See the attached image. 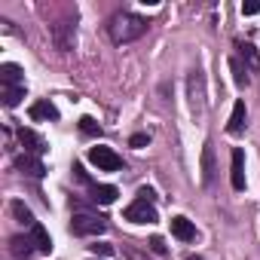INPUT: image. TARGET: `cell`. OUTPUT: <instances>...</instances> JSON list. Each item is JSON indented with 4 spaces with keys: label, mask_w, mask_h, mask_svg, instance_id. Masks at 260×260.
<instances>
[{
    "label": "cell",
    "mask_w": 260,
    "mask_h": 260,
    "mask_svg": "<svg viewBox=\"0 0 260 260\" xmlns=\"http://www.w3.org/2000/svg\"><path fill=\"white\" fill-rule=\"evenodd\" d=\"M107 31L113 37V43H132V40H138V37L147 34V19L135 16V13H119V16L110 19Z\"/></svg>",
    "instance_id": "1"
},
{
    "label": "cell",
    "mask_w": 260,
    "mask_h": 260,
    "mask_svg": "<svg viewBox=\"0 0 260 260\" xmlns=\"http://www.w3.org/2000/svg\"><path fill=\"white\" fill-rule=\"evenodd\" d=\"M104 230H107V223L98 214H74V220H71L74 236H101Z\"/></svg>",
    "instance_id": "2"
},
{
    "label": "cell",
    "mask_w": 260,
    "mask_h": 260,
    "mask_svg": "<svg viewBox=\"0 0 260 260\" xmlns=\"http://www.w3.org/2000/svg\"><path fill=\"white\" fill-rule=\"evenodd\" d=\"M49 34H52V43H55L58 52H71L74 49V40H77V25L64 19V22H55L49 28Z\"/></svg>",
    "instance_id": "3"
},
{
    "label": "cell",
    "mask_w": 260,
    "mask_h": 260,
    "mask_svg": "<svg viewBox=\"0 0 260 260\" xmlns=\"http://www.w3.org/2000/svg\"><path fill=\"white\" fill-rule=\"evenodd\" d=\"M89 162H95L98 172H119V169H122L119 153H113L110 147H92V150H89Z\"/></svg>",
    "instance_id": "4"
},
{
    "label": "cell",
    "mask_w": 260,
    "mask_h": 260,
    "mask_svg": "<svg viewBox=\"0 0 260 260\" xmlns=\"http://www.w3.org/2000/svg\"><path fill=\"white\" fill-rule=\"evenodd\" d=\"M122 217L132 220V223H156V208L150 202H144V199H135L132 205L122 211Z\"/></svg>",
    "instance_id": "5"
},
{
    "label": "cell",
    "mask_w": 260,
    "mask_h": 260,
    "mask_svg": "<svg viewBox=\"0 0 260 260\" xmlns=\"http://www.w3.org/2000/svg\"><path fill=\"white\" fill-rule=\"evenodd\" d=\"M230 184L233 190H245V153L242 147H233V156H230Z\"/></svg>",
    "instance_id": "6"
},
{
    "label": "cell",
    "mask_w": 260,
    "mask_h": 260,
    "mask_svg": "<svg viewBox=\"0 0 260 260\" xmlns=\"http://www.w3.org/2000/svg\"><path fill=\"white\" fill-rule=\"evenodd\" d=\"M19 144H22L25 153H31V156H40V153L46 150V141H43L37 132H31V128H19Z\"/></svg>",
    "instance_id": "7"
},
{
    "label": "cell",
    "mask_w": 260,
    "mask_h": 260,
    "mask_svg": "<svg viewBox=\"0 0 260 260\" xmlns=\"http://www.w3.org/2000/svg\"><path fill=\"white\" fill-rule=\"evenodd\" d=\"M16 169L22 172V175H31V178H43V162L37 159V156H31V153H22V156H16Z\"/></svg>",
    "instance_id": "8"
},
{
    "label": "cell",
    "mask_w": 260,
    "mask_h": 260,
    "mask_svg": "<svg viewBox=\"0 0 260 260\" xmlns=\"http://www.w3.org/2000/svg\"><path fill=\"white\" fill-rule=\"evenodd\" d=\"M172 236L175 239H181V242H193L196 239V226H193V220H187V217H172Z\"/></svg>",
    "instance_id": "9"
},
{
    "label": "cell",
    "mask_w": 260,
    "mask_h": 260,
    "mask_svg": "<svg viewBox=\"0 0 260 260\" xmlns=\"http://www.w3.org/2000/svg\"><path fill=\"white\" fill-rule=\"evenodd\" d=\"M31 251H37L34 242H31V236H13V239H10V254H13L16 260H28Z\"/></svg>",
    "instance_id": "10"
},
{
    "label": "cell",
    "mask_w": 260,
    "mask_h": 260,
    "mask_svg": "<svg viewBox=\"0 0 260 260\" xmlns=\"http://www.w3.org/2000/svg\"><path fill=\"white\" fill-rule=\"evenodd\" d=\"M245 119H248L245 101H236V104H233V113H230V122H226V132H230V135H239L242 128H245Z\"/></svg>",
    "instance_id": "11"
},
{
    "label": "cell",
    "mask_w": 260,
    "mask_h": 260,
    "mask_svg": "<svg viewBox=\"0 0 260 260\" xmlns=\"http://www.w3.org/2000/svg\"><path fill=\"white\" fill-rule=\"evenodd\" d=\"M0 83L4 86H25V77H22V68L7 61V64H0Z\"/></svg>",
    "instance_id": "12"
},
{
    "label": "cell",
    "mask_w": 260,
    "mask_h": 260,
    "mask_svg": "<svg viewBox=\"0 0 260 260\" xmlns=\"http://www.w3.org/2000/svg\"><path fill=\"white\" fill-rule=\"evenodd\" d=\"M31 242H34V248H37L40 254H49V251H52V239H49V233H46L43 223H34V226H31Z\"/></svg>",
    "instance_id": "13"
},
{
    "label": "cell",
    "mask_w": 260,
    "mask_h": 260,
    "mask_svg": "<svg viewBox=\"0 0 260 260\" xmlns=\"http://www.w3.org/2000/svg\"><path fill=\"white\" fill-rule=\"evenodd\" d=\"M31 119H58V107L52 101H34L31 104Z\"/></svg>",
    "instance_id": "14"
},
{
    "label": "cell",
    "mask_w": 260,
    "mask_h": 260,
    "mask_svg": "<svg viewBox=\"0 0 260 260\" xmlns=\"http://www.w3.org/2000/svg\"><path fill=\"white\" fill-rule=\"evenodd\" d=\"M116 196H119L116 187H110V184H92V202H98V205H110Z\"/></svg>",
    "instance_id": "15"
},
{
    "label": "cell",
    "mask_w": 260,
    "mask_h": 260,
    "mask_svg": "<svg viewBox=\"0 0 260 260\" xmlns=\"http://www.w3.org/2000/svg\"><path fill=\"white\" fill-rule=\"evenodd\" d=\"M202 181L205 184L214 181V150H211V144L202 147Z\"/></svg>",
    "instance_id": "16"
},
{
    "label": "cell",
    "mask_w": 260,
    "mask_h": 260,
    "mask_svg": "<svg viewBox=\"0 0 260 260\" xmlns=\"http://www.w3.org/2000/svg\"><path fill=\"white\" fill-rule=\"evenodd\" d=\"M25 98V86H4V104L7 107H19Z\"/></svg>",
    "instance_id": "17"
},
{
    "label": "cell",
    "mask_w": 260,
    "mask_h": 260,
    "mask_svg": "<svg viewBox=\"0 0 260 260\" xmlns=\"http://www.w3.org/2000/svg\"><path fill=\"white\" fill-rule=\"evenodd\" d=\"M230 71H233V83L242 89V86H248V71H245V64L239 61V58H230Z\"/></svg>",
    "instance_id": "18"
},
{
    "label": "cell",
    "mask_w": 260,
    "mask_h": 260,
    "mask_svg": "<svg viewBox=\"0 0 260 260\" xmlns=\"http://www.w3.org/2000/svg\"><path fill=\"white\" fill-rule=\"evenodd\" d=\"M10 208H13V214H16L22 223H28V226H34V223H37V220H34V214H31V208H25V202H13Z\"/></svg>",
    "instance_id": "19"
},
{
    "label": "cell",
    "mask_w": 260,
    "mask_h": 260,
    "mask_svg": "<svg viewBox=\"0 0 260 260\" xmlns=\"http://www.w3.org/2000/svg\"><path fill=\"white\" fill-rule=\"evenodd\" d=\"M80 132L89 135V138H98V135H101V125H98L92 116H83V119H80Z\"/></svg>",
    "instance_id": "20"
},
{
    "label": "cell",
    "mask_w": 260,
    "mask_h": 260,
    "mask_svg": "<svg viewBox=\"0 0 260 260\" xmlns=\"http://www.w3.org/2000/svg\"><path fill=\"white\" fill-rule=\"evenodd\" d=\"M147 248H150L153 254H159V257H166V254H169V245L162 242V236H153V239L147 242Z\"/></svg>",
    "instance_id": "21"
},
{
    "label": "cell",
    "mask_w": 260,
    "mask_h": 260,
    "mask_svg": "<svg viewBox=\"0 0 260 260\" xmlns=\"http://www.w3.org/2000/svg\"><path fill=\"white\" fill-rule=\"evenodd\" d=\"M89 248H92V254H95V257H101V260L113 254V245H110V242H95V245H89Z\"/></svg>",
    "instance_id": "22"
},
{
    "label": "cell",
    "mask_w": 260,
    "mask_h": 260,
    "mask_svg": "<svg viewBox=\"0 0 260 260\" xmlns=\"http://www.w3.org/2000/svg\"><path fill=\"white\" fill-rule=\"evenodd\" d=\"M128 144H132L135 150H141V147L150 144V135H144V132H141V135H132V138H128Z\"/></svg>",
    "instance_id": "23"
},
{
    "label": "cell",
    "mask_w": 260,
    "mask_h": 260,
    "mask_svg": "<svg viewBox=\"0 0 260 260\" xmlns=\"http://www.w3.org/2000/svg\"><path fill=\"white\" fill-rule=\"evenodd\" d=\"M260 13V4L257 0H251V4H242V16H257Z\"/></svg>",
    "instance_id": "24"
},
{
    "label": "cell",
    "mask_w": 260,
    "mask_h": 260,
    "mask_svg": "<svg viewBox=\"0 0 260 260\" xmlns=\"http://www.w3.org/2000/svg\"><path fill=\"white\" fill-rule=\"evenodd\" d=\"M138 199H144V202H153V199H156V193H153L150 187H141V190H138Z\"/></svg>",
    "instance_id": "25"
},
{
    "label": "cell",
    "mask_w": 260,
    "mask_h": 260,
    "mask_svg": "<svg viewBox=\"0 0 260 260\" xmlns=\"http://www.w3.org/2000/svg\"><path fill=\"white\" fill-rule=\"evenodd\" d=\"M187 260H202V257H187Z\"/></svg>",
    "instance_id": "26"
}]
</instances>
